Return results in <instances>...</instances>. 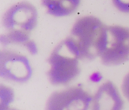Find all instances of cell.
<instances>
[{
    "mask_svg": "<svg viewBox=\"0 0 129 110\" xmlns=\"http://www.w3.org/2000/svg\"><path fill=\"white\" fill-rule=\"evenodd\" d=\"M38 23V11L28 2H20L11 6L4 14L2 24L6 33L2 35L1 42L8 46L20 45L30 54L37 53V47L29 38Z\"/></svg>",
    "mask_w": 129,
    "mask_h": 110,
    "instance_id": "6da1fadb",
    "label": "cell"
},
{
    "mask_svg": "<svg viewBox=\"0 0 129 110\" xmlns=\"http://www.w3.org/2000/svg\"><path fill=\"white\" fill-rule=\"evenodd\" d=\"M107 27L94 16L82 17L75 22L70 37L76 45L81 60H92L100 57L107 39Z\"/></svg>",
    "mask_w": 129,
    "mask_h": 110,
    "instance_id": "7a4b0ae2",
    "label": "cell"
},
{
    "mask_svg": "<svg viewBox=\"0 0 129 110\" xmlns=\"http://www.w3.org/2000/svg\"><path fill=\"white\" fill-rule=\"evenodd\" d=\"M78 49L69 36L60 42L52 51L48 59V78L53 85H66L73 82L80 73Z\"/></svg>",
    "mask_w": 129,
    "mask_h": 110,
    "instance_id": "3957f363",
    "label": "cell"
},
{
    "mask_svg": "<svg viewBox=\"0 0 129 110\" xmlns=\"http://www.w3.org/2000/svg\"><path fill=\"white\" fill-rule=\"evenodd\" d=\"M100 59L105 66H118L128 60L129 28L107 26V39Z\"/></svg>",
    "mask_w": 129,
    "mask_h": 110,
    "instance_id": "277c9868",
    "label": "cell"
},
{
    "mask_svg": "<svg viewBox=\"0 0 129 110\" xmlns=\"http://www.w3.org/2000/svg\"><path fill=\"white\" fill-rule=\"evenodd\" d=\"M91 100L92 96L84 88L73 86L52 93L45 110H88Z\"/></svg>",
    "mask_w": 129,
    "mask_h": 110,
    "instance_id": "5b68a950",
    "label": "cell"
},
{
    "mask_svg": "<svg viewBox=\"0 0 129 110\" xmlns=\"http://www.w3.org/2000/svg\"><path fill=\"white\" fill-rule=\"evenodd\" d=\"M33 69L28 58L8 49L1 50L0 75L7 81L23 83L30 79Z\"/></svg>",
    "mask_w": 129,
    "mask_h": 110,
    "instance_id": "8992f818",
    "label": "cell"
},
{
    "mask_svg": "<svg viewBox=\"0 0 129 110\" xmlns=\"http://www.w3.org/2000/svg\"><path fill=\"white\" fill-rule=\"evenodd\" d=\"M91 110H123L124 101L114 83H103L92 97Z\"/></svg>",
    "mask_w": 129,
    "mask_h": 110,
    "instance_id": "52a82bcc",
    "label": "cell"
},
{
    "mask_svg": "<svg viewBox=\"0 0 129 110\" xmlns=\"http://www.w3.org/2000/svg\"><path fill=\"white\" fill-rule=\"evenodd\" d=\"M48 14L56 17H67L74 13L80 5L81 0H41Z\"/></svg>",
    "mask_w": 129,
    "mask_h": 110,
    "instance_id": "ba28073f",
    "label": "cell"
},
{
    "mask_svg": "<svg viewBox=\"0 0 129 110\" xmlns=\"http://www.w3.org/2000/svg\"><path fill=\"white\" fill-rule=\"evenodd\" d=\"M114 7L120 12L129 14V0H112Z\"/></svg>",
    "mask_w": 129,
    "mask_h": 110,
    "instance_id": "9c48e42d",
    "label": "cell"
},
{
    "mask_svg": "<svg viewBox=\"0 0 129 110\" xmlns=\"http://www.w3.org/2000/svg\"><path fill=\"white\" fill-rule=\"evenodd\" d=\"M122 90L123 94L129 101V72L125 76V77L123 79Z\"/></svg>",
    "mask_w": 129,
    "mask_h": 110,
    "instance_id": "30bf717a",
    "label": "cell"
},
{
    "mask_svg": "<svg viewBox=\"0 0 129 110\" xmlns=\"http://www.w3.org/2000/svg\"><path fill=\"white\" fill-rule=\"evenodd\" d=\"M0 110H19L16 108L11 107L9 104L6 105H0Z\"/></svg>",
    "mask_w": 129,
    "mask_h": 110,
    "instance_id": "8fae6325",
    "label": "cell"
}]
</instances>
